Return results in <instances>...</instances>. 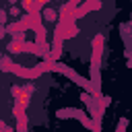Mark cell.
Instances as JSON below:
<instances>
[{"label":"cell","instance_id":"1","mask_svg":"<svg viewBox=\"0 0 132 132\" xmlns=\"http://www.w3.org/2000/svg\"><path fill=\"white\" fill-rule=\"evenodd\" d=\"M97 8H101V2H99V0H85L82 4L76 6V10H74V19H80V16H85L87 12L97 10Z\"/></svg>","mask_w":132,"mask_h":132},{"label":"cell","instance_id":"2","mask_svg":"<svg viewBox=\"0 0 132 132\" xmlns=\"http://www.w3.org/2000/svg\"><path fill=\"white\" fill-rule=\"evenodd\" d=\"M12 68H14V62H12L8 56H2V60H0V70H2V72H12Z\"/></svg>","mask_w":132,"mask_h":132},{"label":"cell","instance_id":"3","mask_svg":"<svg viewBox=\"0 0 132 132\" xmlns=\"http://www.w3.org/2000/svg\"><path fill=\"white\" fill-rule=\"evenodd\" d=\"M23 43H25V41H16V39L12 37V41L8 43V52H10V54H19V52H23Z\"/></svg>","mask_w":132,"mask_h":132},{"label":"cell","instance_id":"4","mask_svg":"<svg viewBox=\"0 0 132 132\" xmlns=\"http://www.w3.org/2000/svg\"><path fill=\"white\" fill-rule=\"evenodd\" d=\"M41 16H43L45 21H56V10H52V8H50V10H43Z\"/></svg>","mask_w":132,"mask_h":132},{"label":"cell","instance_id":"5","mask_svg":"<svg viewBox=\"0 0 132 132\" xmlns=\"http://www.w3.org/2000/svg\"><path fill=\"white\" fill-rule=\"evenodd\" d=\"M126 126H128V120H122V122H120V126H118V132H124V130H126Z\"/></svg>","mask_w":132,"mask_h":132},{"label":"cell","instance_id":"6","mask_svg":"<svg viewBox=\"0 0 132 132\" xmlns=\"http://www.w3.org/2000/svg\"><path fill=\"white\" fill-rule=\"evenodd\" d=\"M0 25H6V10L0 8Z\"/></svg>","mask_w":132,"mask_h":132},{"label":"cell","instance_id":"7","mask_svg":"<svg viewBox=\"0 0 132 132\" xmlns=\"http://www.w3.org/2000/svg\"><path fill=\"white\" fill-rule=\"evenodd\" d=\"M82 2H85V0H68V4H72V6H74V8H76V6H78V4H82Z\"/></svg>","mask_w":132,"mask_h":132},{"label":"cell","instance_id":"8","mask_svg":"<svg viewBox=\"0 0 132 132\" xmlns=\"http://www.w3.org/2000/svg\"><path fill=\"white\" fill-rule=\"evenodd\" d=\"M10 14H12V16H19V14H21V8H16V6H14V8L10 10Z\"/></svg>","mask_w":132,"mask_h":132},{"label":"cell","instance_id":"9","mask_svg":"<svg viewBox=\"0 0 132 132\" xmlns=\"http://www.w3.org/2000/svg\"><path fill=\"white\" fill-rule=\"evenodd\" d=\"M6 35V25H0V39Z\"/></svg>","mask_w":132,"mask_h":132},{"label":"cell","instance_id":"10","mask_svg":"<svg viewBox=\"0 0 132 132\" xmlns=\"http://www.w3.org/2000/svg\"><path fill=\"white\" fill-rule=\"evenodd\" d=\"M0 130H8V132H10V130H12V128H10V126H6V124H4V122H0Z\"/></svg>","mask_w":132,"mask_h":132},{"label":"cell","instance_id":"11","mask_svg":"<svg viewBox=\"0 0 132 132\" xmlns=\"http://www.w3.org/2000/svg\"><path fill=\"white\" fill-rule=\"evenodd\" d=\"M8 2H12V4H14V2H16V0H8Z\"/></svg>","mask_w":132,"mask_h":132},{"label":"cell","instance_id":"12","mask_svg":"<svg viewBox=\"0 0 132 132\" xmlns=\"http://www.w3.org/2000/svg\"><path fill=\"white\" fill-rule=\"evenodd\" d=\"M0 60H2V56H0Z\"/></svg>","mask_w":132,"mask_h":132}]
</instances>
